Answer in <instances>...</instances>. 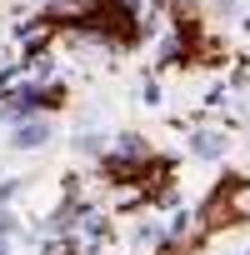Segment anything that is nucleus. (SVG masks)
<instances>
[{
    "label": "nucleus",
    "mask_w": 250,
    "mask_h": 255,
    "mask_svg": "<svg viewBox=\"0 0 250 255\" xmlns=\"http://www.w3.org/2000/svg\"><path fill=\"white\" fill-rule=\"evenodd\" d=\"M35 140H45V125H30V130H20V145H35Z\"/></svg>",
    "instance_id": "nucleus-1"
}]
</instances>
